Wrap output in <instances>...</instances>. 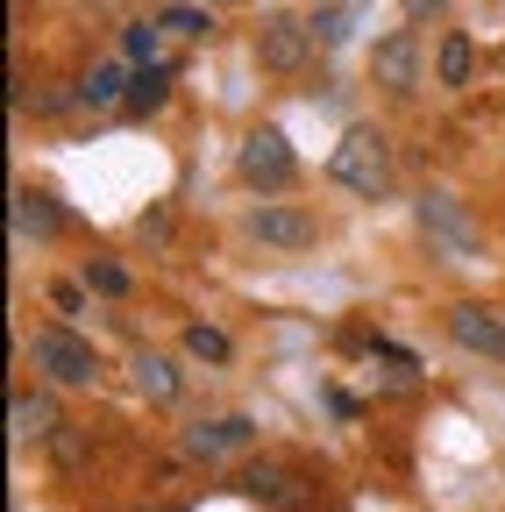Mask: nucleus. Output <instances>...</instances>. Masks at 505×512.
<instances>
[{
    "mask_svg": "<svg viewBox=\"0 0 505 512\" xmlns=\"http://www.w3.org/2000/svg\"><path fill=\"white\" fill-rule=\"evenodd\" d=\"M328 178H335L342 192H356V200H377V192L392 185V143L377 136L370 121L342 128V143H335V157H328Z\"/></svg>",
    "mask_w": 505,
    "mask_h": 512,
    "instance_id": "obj_1",
    "label": "nucleus"
},
{
    "mask_svg": "<svg viewBox=\"0 0 505 512\" xmlns=\"http://www.w3.org/2000/svg\"><path fill=\"white\" fill-rule=\"evenodd\" d=\"M29 363H36L50 384H72V392L100 377L93 342H86V335H72V328H36V335H29Z\"/></svg>",
    "mask_w": 505,
    "mask_h": 512,
    "instance_id": "obj_2",
    "label": "nucleus"
},
{
    "mask_svg": "<svg viewBox=\"0 0 505 512\" xmlns=\"http://www.w3.org/2000/svg\"><path fill=\"white\" fill-rule=\"evenodd\" d=\"M235 171L249 178V185H264V192H278V185H292L299 178V157H292V143H285V128H249L242 136V150H235Z\"/></svg>",
    "mask_w": 505,
    "mask_h": 512,
    "instance_id": "obj_3",
    "label": "nucleus"
},
{
    "mask_svg": "<svg viewBox=\"0 0 505 512\" xmlns=\"http://www.w3.org/2000/svg\"><path fill=\"white\" fill-rule=\"evenodd\" d=\"M370 79L385 93H420V29H392L370 50Z\"/></svg>",
    "mask_w": 505,
    "mask_h": 512,
    "instance_id": "obj_4",
    "label": "nucleus"
},
{
    "mask_svg": "<svg viewBox=\"0 0 505 512\" xmlns=\"http://www.w3.org/2000/svg\"><path fill=\"white\" fill-rule=\"evenodd\" d=\"M306 57H313V29L299 15H264V29H257V64L264 72H299Z\"/></svg>",
    "mask_w": 505,
    "mask_h": 512,
    "instance_id": "obj_5",
    "label": "nucleus"
},
{
    "mask_svg": "<svg viewBox=\"0 0 505 512\" xmlns=\"http://www.w3.org/2000/svg\"><path fill=\"white\" fill-rule=\"evenodd\" d=\"M441 320H449V342H463L470 356H491V363H505V320H498L491 306L463 299V306H449Z\"/></svg>",
    "mask_w": 505,
    "mask_h": 512,
    "instance_id": "obj_6",
    "label": "nucleus"
},
{
    "mask_svg": "<svg viewBox=\"0 0 505 512\" xmlns=\"http://www.w3.org/2000/svg\"><path fill=\"white\" fill-rule=\"evenodd\" d=\"M249 235H257L264 249H313L321 242V221H313L306 207H257L249 214Z\"/></svg>",
    "mask_w": 505,
    "mask_h": 512,
    "instance_id": "obj_7",
    "label": "nucleus"
},
{
    "mask_svg": "<svg viewBox=\"0 0 505 512\" xmlns=\"http://www.w3.org/2000/svg\"><path fill=\"white\" fill-rule=\"evenodd\" d=\"M249 441H257V427H249L242 413H228V420L185 427V456H193V463H221V456H235V448H249Z\"/></svg>",
    "mask_w": 505,
    "mask_h": 512,
    "instance_id": "obj_8",
    "label": "nucleus"
},
{
    "mask_svg": "<svg viewBox=\"0 0 505 512\" xmlns=\"http://www.w3.org/2000/svg\"><path fill=\"white\" fill-rule=\"evenodd\" d=\"M420 228L434 242H449L456 256H477V228H470V214L449 200V192H420Z\"/></svg>",
    "mask_w": 505,
    "mask_h": 512,
    "instance_id": "obj_9",
    "label": "nucleus"
},
{
    "mask_svg": "<svg viewBox=\"0 0 505 512\" xmlns=\"http://www.w3.org/2000/svg\"><path fill=\"white\" fill-rule=\"evenodd\" d=\"M129 57H107V64H93V72L79 79V100L86 107H129Z\"/></svg>",
    "mask_w": 505,
    "mask_h": 512,
    "instance_id": "obj_10",
    "label": "nucleus"
},
{
    "mask_svg": "<svg viewBox=\"0 0 505 512\" xmlns=\"http://www.w3.org/2000/svg\"><path fill=\"white\" fill-rule=\"evenodd\" d=\"M235 491L257 498V505H292V498H299V477H292L285 463H249V470L235 477Z\"/></svg>",
    "mask_w": 505,
    "mask_h": 512,
    "instance_id": "obj_11",
    "label": "nucleus"
},
{
    "mask_svg": "<svg viewBox=\"0 0 505 512\" xmlns=\"http://www.w3.org/2000/svg\"><path fill=\"white\" fill-rule=\"evenodd\" d=\"M57 228H65V207H57L50 192L22 185V192H15V235H36V242H50Z\"/></svg>",
    "mask_w": 505,
    "mask_h": 512,
    "instance_id": "obj_12",
    "label": "nucleus"
},
{
    "mask_svg": "<svg viewBox=\"0 0 505 512\" xmlns=\"http://www.w3.org/2000/svg\"><path fill=\"white\" fill-rule=\"evenodd\" d=\"M129 370H136V392H143V399H157V406H171V399H178V363H171V356L136 349V356H129Z\"/></svg>",
    "mask_w": 505,
    "mask_h": 512,
    "instance_id": "obj_13",
    "label": "nucleus"
},
{
    "mask_svg": "<svg viewBox=\"0 0 505 512\" xmlns=\"http://www.w3.org/2000/svg\"><path fill=\"white\" fill-rule=\"evenodd\" d=\"M8 420H15V441H43V434H57V427H65V420H57V406H50L43 392H15Z\"/></svg>",
    "mask_w": 505,
    "mask_h": 512,
    "instance_id": "obj_14",
    "label": "nucleus"
},
{
    "mask_svg": "<svg viewBox=\"0 0 505 512\" xmlns=\"http://www.w3.org/2000/svg\"><path fill=\"white\" fill-rule=\"evenodd\" d=\"M470 72H477V50H470L463 29H449V36H441V50H434V79H441V86H470Z\"/></svg>",
    "mask_w": 505,
    "mask_h": 512,
    "instance_id": "obj_15",
    "label": "nucleus"
},
{
    "mask_svg": "<svg viewBox=\"0 0 505 512\" xmlns=\"http://www.w3.org/2000/svg\"><path fill=\"white\" fill-rule=\"evenodd\" d=\"M121 57H129L136 72H157V64H164V29H157V15L121 29Z\"/></svg>",
    "mask_w": 505,
    "mask_h": 512,
    "instance_id": "obj_16",
    "label": "nucleus"
},
{
    "mask_svg": "<svg viewBox=\"0 0 505 512\" xmlns=\"http://www.w3.org/2000/svg\"><path fill=\"white\" fill-rule=\"evenodd\" d=\"M171 100V64H157V72H136V86H129V114H157Z\"/></svg>",
    "mask_w": 505,
    "mask_h": 512,
    "instance_id": "obj_17",
    "label": "nucleus"
},
{
    "mask_svg": "<svg viewBox=\"0 0 505 512\" xmlns=\"http://www.w3.org/2000/svg\"><path fill=\"white\" fill-rule=\"evenodd\" d=\"M185 356H200V363H228V335H221V328H207V320H193V328H185Z\"/></svg>",
    "mask_w": 505,
    "mask_h": 512,
    "instance_id": "obj_18",
    "label": "nucleus"
},
{
    "mask_svg": "<svg viewBox=\"0 0 505 512\" xmlns=\"http://www.w3.org/2000/svg\"><path fill=\"white\" fill-rule=\"evenodd\" d=\"M157 29H164V36H207L214 22H207V8H164Z\"/></svg>",
    "mask_w": 505,
    "mask_h": 512,
    "instance_id": "obj_19",
    "label": "nucleus"
},
{
    "mask_svg": "<svg viewBox=\"0 0 505 512\" xmlns=\"http://www.w3.org/2000/svg\"><path fill=\"white\" fill-rule=\"evenodd\" d=\"M306 29H313V43H328V50H335V43L349 36V8H321V15L306 22Z\"/></svg>",
    "mask_w": 505,
    "mask_h": 512,
    "instance_id": "obj_20",
    "label": "nucleus"
},
{
    "mask_svg": "<svg viewBox=\"0 0 505 512\" xmlns=\"http://www.w3.org/2000/svg\"><path fill=\"white\" fill-rule=\"evenodd\" d=\"M86 285L107 292V299H121V292H129V271H121V264H86Z\"/></svg>",
    "mask_w": 505,
    "mask_h": 512,
    "instance_id": "obj_21",
    "label": "nucleus"
},
{
    "mask_svg": "<svg viewBox=\"0 0 505 512\" xmlns=\"http://www.w3.org/2000/svg\"><path fill=\"white\" fill-rule=\"evenodd\" d=\"M136 235H143V242H157V235H171V207H150V214L136 221Z\"/></svg>",
    "mask_w": 505,
    "mask_h": 512,
    "instance_id": "obj_22",
    "label": "nucleus"
},
{
    "mask_svg": "<svg viewBox=\"0 0 505 512\" xmlns=\"http://www.w3.org/2000/svg\"><path fill=\"white\" fill-rule=\"evenodd\" d=\"M50 306H57V313H79L86 292H79V285H50Z\"/></svg>",
    "mask_w": 505,
    "mask_h": 512,
    "instance_id": "obj_23",
    "label": "nucleus"
},
{
    "mask_svg": "<svg viewBox=\"0 0 505 512\" xmlns=\"http://www.w3.org/2000/svg\"><path fill=\"white\" fill-rule=\"evenodd\" d=\"M399 8H406V22H427V15L449 8V0H399Z\"/></svg>",
    "mask_w": 505,
    "mask_h": 512,
    "instance_id": "obj_24",
    "label": "nucleus"
},
{
    "mask_svg": "<svg viewBox=\"0 0 505 512\" xmlns=\"http://www.w3.org/2000/svg\"><path fill=\"white\" fill-rule=\"evenodd\" d=\"M171 512H185V505H171Z\"/></svg>",
    "mask_w": 505,
    "mask_h": 512,
    "instance_id": "obj_25",
    "label": "nucleus"
}]
</instances>
